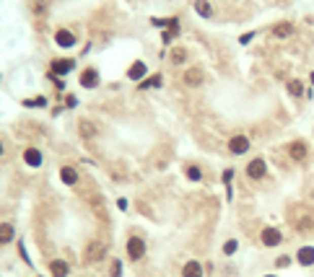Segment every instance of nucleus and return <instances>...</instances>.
<instances>
[{
    "label": "nucleus",
    "mask_w": 314,
    "mask_h": 277,
    "mask_svg": "<svg viewBox=\"0 0 314 277\" xmlns=\"http://www.w3.org/2000/svg\"><path fill=\"white\" fill-rule=\"evenodd\" d=\"M309 83H311V86H314V70H311V75H309Z\"/></svg>",
    "instance_id": "4c0bfd02"
},
{
    "label": "nucleus",
    "mask_w": 314,
    "mask_h": 277,
    "mask_svg": "<svg viewBox=\"0 0 314 277\" xmlns=\"http://www.w3.org/2000/svg\"><path fill=\"white\" fill-rule=\"evenodd\" d=\"M104 254H107V244L104 241H88L86 251H83V262L86 264H96L104 259Z\"/></svg>",
    "instance_id": "20e7f679"
},
{
    "label": "nucleus",
    "mask_w": 314,
    "mask_h": 277,
    "mask_svg": "<svg viewBox=\"0 0 314 277\" xmlns=\"http://www.w3.org/2000/svg\"><path fill=\"white\" fill-rule=\"evenodd\" d=\"M250 148H252V143H250V137H247V135H234L229 140V153L231 155H244Z\"/></svg>",
    "instance_id": "9b49d317"
},
{
    "label": "nucleus",
    "mask_w": 314,
    "mask_h": 277,
    "mask_svg": "<svg viewBox=\"0 0 314 277\" xmlns=\"http://www.w3.org/2000/svg\"><path fill=\"white\" fill-rule=\"evenodd\" d=\"M296 262H299L301 267H311V264H314V246H301V249L296 251Z\"/></svg>",
    "instance_id": "a211bd4d"
},
{
    "label": "nucleus",
    "mask_w": 314,
    "mask_h": 277,
    "mask_svg": "<svg viewBox=\"0 0 314 277\" xmlns=\"http://www.w3.org/2000/svg\"><path fill=\"white\" fill-rule=\"evenodd\" d=\"M18 254H21V259H24L26 264H31V259H29V251H26V244H24V241H18Z\"/></svg>",
    "instance_id": "2f4dec72"
},
{
    "label": "nucleus",
    "mask_w": 314,
    "mask_h": 277,
    "mask_svg": "<svg viewBox=\"0 0 314 277\" xmlns=\"http://www.w3.org/2000/svg\"><path fill=\"white\" fill-rule=\"evenodd\" d=\"M265 174H267V164H265V158H252L250 164H247V176H250L252 181L265 179Z\"/></svg>",
    "instance_id": "1a4fd4ad"
},
{
    "label": "nucleus",
    "mask_w": 314,
    "mask_h": 277,
    "mask_svg": "<svg viewBox=\"0 0 314 277\" xmlns=\"http://www.w3.org/2000/svg\"><path fill=\"white\" fill-rule=\"evenodd\" d=\"M260 241H262V246H267V249H275V246H281V244H283V233H281V228H275V225H267V228H262Z\"/></svg>",
    "instance_id": "39448f33"
},
{
    "label": "nucleus",
    "mask_w": 314,
    "mask_h": 277,
    "mask_svg": "<svg viewBox=\"0 0 314 277\" xmlns=\"http://www.w3.org/2000/svg\"><path fill=\"white\" fill-rule=\"evenodd\" d=\"M112 277H122V262L112 259Z\"/></svg>",
    "instance_id": "7c9ffc66"
},
{
    "label": "nucleus",
    "mask_w": 314,
    "mask_h": 277,
    "mask_svg": "<svg viewBox=\"0 0 314 277\" xmlns=\"http://www.w3.org/2000/svg\"><path fill=\"white\" fill-rule=\"evenodd\" d=\"M47 104H50V101L44 99V96H37V99H34V109H42V106H47Z\"/></svg>",
    "instance_id": "72a5a7b5"
},
{
    "label": "nucleus",
    "mask_w": 314,
    "mask_h": 277,
    "mask_svg": "<svg viewBox=\"0 0 314 277\" xmlns=\"http://www.w3.org/2000/svg\"><path fill=\"white\" fill-rule=\"evenodd\" d=\"M286 88H288V96H294V99H301L304 96V81H299V78H291L286 83Z\"/></svg>",
    "instance_id": "5701e85b"
},
{
    "label": "nucleus",
    "mask_w": 314,
    "mask_h": 277,
    "mask_svg": "<svg viewBox=\"0 0 314 277\" xmlns=\"http://www.w3.org/2000/svg\"><path fill=\"white\" fill-rule=\"evenodd\" d=\"M231 179H234V169H226L223 171V184H226V189H229V200H231Z\"/></svg>",
    "instance_id": "c756f323"
},
{
    "label": "nucleus",
    "mask_w": 314,
    "mask_h": 277,
    "mask_svg": "<svg viewBox=\"0 0 314 277\" xmlns=\"http://www.w3.org/2000/svg\"><path fill=\"white\" fill-rule=\"evenodd\" d=\"M78 86L86 88V91H96L101 86V75H99L96 67H83L81 75H78Z\"/></svg>",
    "instance_id": "7ed1b4c3"
},
{
    "label": "nucleus",
    "mask_w": 314,
    "mask_h": 277,
    "mask_svg": "<svg viewBox=\"0 0 314 277\" xmlns=\"http://www.w3.org/2000/svg\"><path fill=\"white\" fill-rule=\"evenodd\" d=\"M291 262H294V259H291L288 254H281V257L275 259V267H278V269H286V267H291Z\"/></svg>",
    "instance_id": "c85d7f7f"
},
{
    "label": "nucleus",
    "mask_w": 314,
    "mask_h": 277,
    "mask_svg": "<svg viewBox=\"0 0 314 277\" xmlns=\"http://www.w3.org/2000/svg\"><path fill=\"white\" fill-rule=\"evenodd\" d=\"M182 277H203V264H200L197 259L185 262V267H182Z\"/></svg>",
    "instance_id": "aec40b11"
},
{
    "label": "nucleus",
    "mask_w": 314,
    "mask_h": 277,
    "mask_svg": "<svg viewBox=\"0 0 314 277\" xmlns=\"http://www.w3.org/2000/svg\"><path fill=\"white\" fill-rule=\"evenodd\" d=\"M311 228H314V215L311 213H306L304 218L296 220V230H299V233H306V230H311Z\"/></svg>",
    "instance_id": "b1692460"
},
{
    "label": "nucleus",
    "mask_w": 314,
    "mask_h": 277,
    "mask_svg": "<svg viewBox=\"0 0 314 277\" xmlns=\"http://www.w3.org/2000/svg\"><path fill=\"white\" fill-rule=\"evenodd\" d=\"M236 249H239V241H236V239H229L226 244H223V254H226V257L236 254Z\"/></svg>",
    "instance_id": "bb28decb"
},
{
    "label": "nucleus",
    "mask_w": 314,
    "mask_h": 277,
    "mask_svg": "<svg viewBox=\"0 0 314 277\" xmlns=\"http://www.w3.org/2000/svg\"><path fill=\"white\" fill-rule=\"evenodd\" d=\"M187 57H190V52L185 47H171V52H169V62L171 65H185Z\"/></svg>",
    "instance_id": "4be33fe9"
},
{
    "label": "nucleus",
    "mask_w": 314,
    "mask_h": 277,
    "mask_svg": "<svg viewBox=\"0 0 314 277\" xmlns=\"http://www.w3.org/2000/svg\"><path fill=\"white\" fill-rule=\"evenodd\" d=\"M76 67H78V60H73V57H55V60H50V73H55L60 78H68Z\"/></svg>",
    "instance_id": "f257e3e1"
},
{
    "label": "nucleus",
    "mask_w": 314,
    "mask_h": 277,
    "mask_svg": "<svg viewBox=\"0 0 314 277\" xmlns=\"http://www.w3.org/2000/svg\"><path fill=\"white\" fill-rule=\"evenodd\" d=\"M288 155L296 161V164H304L306 155H309V145L304 140H294V143H288Z\"/></svg>",
    "instance_id": "f8f14e48"
},
{
    "label": "nucleus",
    "mask_w": 314,
    "mask_h": 277,
    "mask_svg": "<svg viewBox=\"0 0 314 277\" xmlns=\"http://www.w3.org/2000/svg\"><path fill=\"white\" fill-rule=\"evenodd\" d=\"M192 8H195V13H197L200 18H213V6L208 3V0H195Z\"/></svg>",
    "instance_id": "412c9836"
},
{
    "label": "nucleus",
    "mask_w": 314,
    "mask_h": 277,
    "mask_svg": "<svg viewBox=\"0 0 314 277\" xmlns=\"http://www.w3.org/2000/svg\"><path fill=\"white\" fill-rule=\"evenodd\" d=\"M47 269H50V277H68L71 274V264L65 259H50Z\"/></svg>",
    "instance_id": "ddd939ff"
},
{
    "label": "nucleus",
    "mask_w": 314,
    "mask_h": 277,
    "mask_svg": "<svg viewBox=\"0 0 314 277\" xmlns=\"http://www.w3.org/2000/svg\"><path fill=\"white\" fill-rule=\"evenodd\" d=\"M182 83L187 86V88H200L205 83V73H203V67H187L185 70V75H182Z\"/></svg>",
    "instance_id": "423d86ee"
},
{
    "label": "nucleus",
    "mask_w": 314,
    "mask_h": 277,
    "mask_svg": "<svg viewBox=\"0 0 314 277\" xmlns=\"http://www.w3.org/2000/svg\"><path fill=\"white\" fill-rule=\"evenodd\" d=\"M265 277H278V274H265Z\"/></svg>",
    "instance_id": "58836bf2"
},
{
    "label": "nucleus",
    "mask_w": 314,
    "mask_h": 277,
    "mask_svg": "<svg viewBox=\"0 0 314 277\" xmlns=\"http://www.w3.org/2000/svg\"><path fill=\"white\" fill-rule=\"evenodd\" d=\"M62 106H65V109H76V106H78V96H76V94H65V96H62Z\"/></svg>",
    "instance_id": "a878e982"
},
{
    "label": "nucleus",
    "mask_w": 314,
    "mask_h": 277,
    "mask_svg": "<svg viewBox=\"0 0 314 277\" xmlns=\"http://www.w3.org/2000/svg\"><path fill=\"white\" fill-rule=\"evenodd\" d=\"M185 176H187L190 181H203V169L195 166V164H190V166L185 169Z\"/></svg>",
    "instance_id": "393cba45"
},
{
    "label": "nucleus",
    "mask_w": 314,
    "mask_h": 277,
    "mask_svg": "<svg viewBox=\"0 0 314 277\" xmlns=\"http://www.w3.org/2000/svg\"><path fill=\"white\" fill-rule=\"evenodd\" d=\"M294 31H296V29H294V24H291V21H278V24L273 26V36H275V39H288Z\"/></svg>",
    "instance_id": "dca6fc26"
},
{
    "label": "nucleus",
    "mask_w": 314,
    "mask_h": 277,
    "mask_svg": "<svg viewBox=\"0 0 314 277\" xmlns=\"http://www.w3.org/2000/svg\"><path fill=\"white\" fill-rule=\"evenodd\" d=\"M78 171H76V166H62L60 169V181L65 184V187H76L78 184Z\"/></svg>",
    "instance_id": "4468645a"
},
{
    "label": "nucleus",
    "mask_w": 314,
    "mask_h": 277,
    "mask_svg": "<svg viewBox=\"0 0 314 277\" xmlns=\"http://www.w3.org/2000/svg\"><path fill=\"white\" fill-rule=\"evenodd\" d=\"M3 153H6V145H3V140H0V158H3Z\"/></svg>",
    "instance_id": "e433bc0d"
},
{
    "label": "nucleus",
    "mask_w": 314,
    "mask_h": 277,
    "mask_svg": "<svg viewBox=\"0 0 314 277\" xmlns=\"http://www.w3.org/2000/svg\"><path fill=\"white\" fill-rule=\"evenodd\" d=\"M78 132H81L83 140H94L99 130H96V125H94L91 120H81V122H78Z\"/></svg>",
    "instance_id": "f3484780"
},
{
    "label": "nucleus",
    "mask_w": 314,
    "mask_h": 277,
    "mask_svg": "<svg viewBox=\"0 0 314 277\" xmlns=\"http://www.w3.org/2000/svg\"><path fill=\"white\" fill-rule=\"evenodd\" d=\"M117 207H120V210H127V200L120 197V200H117Z\"/></svg>",
    "instance_id": "c9c22d12"
},
{
    "label": "nucleus",
    "mask_w": 314,
    "mask_h": 277,
    "mask_svg": "<svg viewBox=\"0 0 314 277\" xmlns=\"http://www.w3.org/2000/svg\"><path fill=\"white\" fill-rule=\"evenodd\" d=\"M164 86V75L161 73H153V75H148V78H143L141 83H138V88L141 91H148V88H161Z\"/></svg>",
    "instance_id": "6ab92c4d"
},
{
    "label": "nucleus",
    "mask_w": 314,
    "mask_h": 277,
    "mask_svg": "<svg viewBox=\"0 0 314 277\" xmlns=\"http://www.w3.org/2000/svg\"><path fill=\"white\" fill-rule=\"evenodd\" d=\"M21 158H24V164H26L29 169H39V166L44 164V153H42L37 145H26L24 153H21Z\"/></svg>",
    "instance_id": "0eeeda50"
},
{
    "label": "nucleus",
    "mask_w": 314,
    "mask_h": 277,
    "mask_svg": "<svg viewBox=\"0 0 314 277\" xmlns=\"http://www.w3.org/2000/svg\"><path fill=\"white\" fill-rule=\"evenodd\" d=\"M55 44H57L60 50H73L76 44H78V39H76V34L71 29H57L55 31Z\"/></svg>",
    "instance_id": "9d476101"
},
{
    "label": "nucleus",
    "mask_w": 314,
    "mask_h": 277,
    "mask_svg": "<svg viewBox=\"0 0 314 277\" xmlns=\"http://www.w3.org/2000/svg\"><path fill=\"white\" fill-rule=\"evenodd\" d=\"M171 39H174V34H171L169 29H164V34H161V42H164V44H171Z\"/></svg>",
    "instance_id": "f704fd0d"
},
{
    "label": "nucleus",
    "mask_w": 314,
    "mask_h": 277,
    "mask_svg": "<svg viewBox=\"0 0 314 277\" xmlns=\"http://www.w3.org/2000/svg\"><path fill=\"white\" fill-rule=\"evenodd\" d=\"M146 241L141 239V236H130L127 239V244H125V254H127V259L130 262H141L143 257H146Z\"/></svg>",
    "instance_id": "f03ea898"
},
{
    "label": "nucleus",
    "mask_w": 314,
    "mask_h": 277,
    "mask_svg": "<svg viewBox=\"0 0 314 277\" xmlns=\"http://www.w3.org/2000/svg\"><path fill=\"white\" fill-rule=\"evenodd\" d=\"M252 39H255V31H247V34H241V36H239V44H250Z\"/></svg>",
    "instance_id": "473e14b6"
},
{
    "label": "nucleus",
    "mask_w": 314,
    "mask_h": 277,
    "mask_svg": "<svg viewBox=\"0 0 314 277\" xmlns=\"http://www.w3.org/2000/svg\"><path fill=\"white\" fill-rule=\"evenodd\" d=\"M16 241V225L13 223H0V246H8Z\"/></svg>",
    "instance_id": "2eb2a0df"
},
{
    "label": "nucleus",
    "mask_w": 314,
    "mask_h": 277,
    "mask_svg": "<svg viewBox=\"0 0 314 277\" xmlns=\"http://www.w3.org/2000/svg\"><path fill=\"white\" fill-rule=\"evenodd\" d=\"M143 78H148V65H146L143 60L130 62V67H127V81H130V83H141Z\"/></svg>",
    "instance_id": "6e6552de"
},
{
    "label": "nucleus",
    "mask_w": 314,
    "mask_h": 277,
    "mask_svg": "<svg viewBox=\"0 0 314 277\" xmlns=\"http://www.w3.org/2000/svg\"><path fill=\"white\" fill-rule=\"evenodd\" d=\"M47 78L55 83V88L60 91V94H65V78H60V75H55V73H47Z\"/></svg>",
    "instance_id": "cd10ccee"
}]
</instances>
